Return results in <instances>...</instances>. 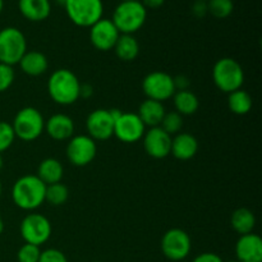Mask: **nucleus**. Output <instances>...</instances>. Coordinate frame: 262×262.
<instances>
[{
    "label": "nucleus",
    "mask_w": 262,
    "mask_h": 262,
    "mask_svg": "<svg viewBox=\"0 0 262 262\" xmlns=\"http://www.w3.org/2000/svg\"><path fill=\"white\" fill-rule=\"evenodd\" d=\"M94 262H100V261H94Z\"/></svg>",
    "instance_id": "obj_45"
},
{
    "label": "nucleus",
    "mask_w": 262,
    "mask_h": 262,
    "mask_svg": "<svg viewBox=\"0 0 262 262\" xmlns=\"http://www.w3.org/2000/svg\"><path fill=\"white\" fill-rule=\"evenodd\" d=\"M3 8H4V0H0V14L3 12Z\"/></svg>",
    "instance_id": "obj_41"
},
{
    "label": "nucleus",
    "mask_w": 262,
    "mask_h": 262,
    "mask_svg": "<svg viewBox=\"0 0 262 262\" xmlns=\"http://www.w3.org/2000/svg\"><path fill=\"white\" fill-rule=\"evenodd\" d=\"M227 262H239L238 260H230V261H227Z\"/></svg>",
    "instance_id": "obj_44"
},
{
    "label": "nucleus",
    "mask_w": 262,
    "mask_h": 262,
    "mask_svg": "<svg viewBox=\"0 0 262 262\" xmlns=\"http://www.w3.org/2000/svg\"><path fill=\"white\" fill-rule=\"evenodd\" d=\"M173 101L176 112L181 114L182 117L194 114L200 107L199 97L189 90L176 91V94L173 95Z\"/></svg>",
    "instance_id": "obj_25"
},
{
    "label": "nucleus",
    "mask_w": 262,
    "mask_h": 262,
    "mask_svg": "<svg viewBox=\"0 0 262 262\" xmlns=\"http://www.w3.org/2000/svg\"><path fill=\"white\" fill-rule=\"evenodd\" d=\"M15 78V72L12 66L0 63V92H5L10 89Z\"/></svg>",
    "instance_id": "obj_32"
},
{
    "label": "nucleus",
    "mask_w": 262,
    "mask_h": 262,
    "mask_svg": "<svg viewBox=\"0 0 262 262\" xmlns=\"http://www.w3.org/2000/svg\"><path fill=\"white\" fill-rule=\"evenodd\" d=\"M12 127L15 138L31 142L37 140L45 130V119L40 110L33 106H26L15 114Z\"/></svg>",
    "instance_id": "obj_5"
},
{
    "label": "nucleus",
    "mask_w": 262,
    "mask_h": 262,
    "mask_svg": "<svg viewBox=\"0 0 262 262\" xmlns=\"http://www.w3.org/2000/svg\"><path fill=\"white\" fill-rule=\"evenodd\" d=\"M94 92L92 87L90 84H82L81 83V91H79V97H90Z\"/></svg>",
    "instance_id": "obj_38"
},
{
    "label": "nucleus",
    "mask_w": 262,
    "mask_h": 262,
    "mask_svg": "<svg viewBox=\"0 0 262 262\" xmlns=\"http://www.w3.org/2000/svg\"><path fill=\"white\" fill-rule=\"evenodd\" d=\"M174 79V86H176L177 91H183V90H188L189 87V79L186 76H177Z\"/></svg>",
    "instance_id": "obj_36"
},
{
    "label": "nucleus",
    "mask_w": 262,
    "mask_h": 262,
    "mask_svg": "<svg viewBox=\"0 0 262 262\" xmlns=\"http://www.w3.org/2000/svg\"><path fill=\"white\" fill-rule=\"evenodd\" d=\"M113 50L115 51V55L123 61H132L140 54V43L137 38L133 35H124L120 33L119 38L115 42Z\"/></svg>",
    "instance_id": "obj_23"
},
{
    "label": "nucleus",
    "mask_w": 262,
    "mask_h": 262,
    "mask_svg": "<svg viewBox=\"0 0 262 262\" xmlns=\"http://www.w3.org/2000/svg\"><path fill=\"white\" fill-rule=\"evenodd\" d=\"M164 256L170 261H182L188 257L192 250V241L188 233L179 228H173L164 233L160 243Z\"/></svg>",
    "instance_id": "obj_9"
},
{
    "label": "nucleus",
    "mask_w": 262,
    "mask_h": 262,
    "mask_svg": "<svg viewBox=\"0 0 262 262\" xmlns=\"http://www.w3.org/2000/svg\"><path fill=\"white\" fill-rule=\"evenodd\" d=\"M40 255L41 250L38 246L25 243V245L18 250L17 260L18 262H38V260H40Z\"/></svg>",
    "instance_id": "obj_30"
},
{
    "label": "nucleus",
    "mask_w": 262,
    "mask_h": 262,
    "mask_svg": "<svg viewBox=\"0 0 262 262\" xmlns=\"http://www.w3.org/2000/svg\"><path fill=\"white\" fill-rule=\"evenodd\" d=\"M165 113L166 112L163 102L155 101V100L151 99H146L145 101H142V104L140 105V107H138L137 115L140 117V119L142 120L145 127L154 128L160 125Z\"/></svg>",
    "instance_id": "obj_21"
},
{
    "label": "nucleus",
    "mask_w": 262,
    "mask_h": 262,
    "mask_svg": "<svg viewBox=\"0 0 262 262\" xmlns=\"http://www.w3.org/2000/svg\"><path fill=\"white\" fill-rule=\"evenodd\" d=\"M45 130L53 140L66 141L73 137L74 122L67 114H54L45 122Z\"/></svg>",
    "instance_id": "obj_17"
},
{
    "label": "nucleus",
    "mask_w": 262,
    "mask_h": 262,
    "mask_svg": "<svg viewBox=\"0 0 262 262\" xmlns=\"http://www.w3.org/2000/svg\"><path fill=\"white\" fill-rule=\"evenodd\" d=\"M67 158L74 166H86L94 161L97 154L96 141L87 135L73 136L67 145Z\"/></svg>",
    "instance_id": "obj_11"
},
{
    "label": "nucleus",
    "mask_w": 262,
    "mask_h": 262,
    "mask_svg": "<svg viewBox=\"0 0 262 262\" xmlns=\"http://www.w3.org/2000/svg\"><path fill=\"white\" fill-rule=\"evenodd\" d=\"M18 8L20 14L31 22L45 20L51 13L50 0H19Z\"/></svg>",
    "instance_id": "obj_19"
},
{
    "label": "nucleus",
    "mask_w": 262,
    "mask_h": 262,
    "mask_svg": "<svg viewBox=\"0 0 262 262\" xmlns=\"http://www.w3.org/2000/svg\"><path fill=\"white\" fill-rule=\"evenodd\" d=\"M2 193H3V183L2 181H0V197H2Z\"/></svg>",
    "instance_id": "obj_42"
},
{
    "label": "nucleus",
    "mask_w": 262,
    "mask_h": 262,
    "mask_svg": "<svg viewBox=\"0 0 262 262\" xmlns=\"http://www.w3.org/2000/svg\"><path fill=\"white\" fill-rule=\"evenodd\" d=\"M27 51V40L20 30L5 27L0 30V63L15 66Z\"/></svg>",
    "instance_id": "obj_7"
},
{
    "label": "nucleus",
    "mask_w": 262,
    "mask_h": 262,
    "mask_svg": "<svg viewBox=\"0 0 262 262\" xmlns=\"http://www.w3.org/2000/svg\"><path fill=\"white\" fill-rule=\"evenodd\" d=\"M147 18V9L140 0L136 2H122L117 5L113 13L112 22L124 35H133L142 28Z\"/></svg>",
    "instance_id": "obj_3"
},
{
    "label": "nucleus",
    "mask_w": 262,
    "mask_h": 262,
    "mask_svg": "<svg viewBox=\"0 0 262 262\" xmlns=\"http://www.w3.org/2000/svg\"><path fill=\"white\" fill-rule=\"evenodd\" d=\"M192 262H224L219 255L212 252H205L193 258Z\"/></svg>",
    "instance_id": "obj_35"
},
{
    "label": "nucleus",
    "mask_w": 262,
    "mask_h": 262,
    "mask_svg": "<svg viewBox=\"0 0 262 262\" xmlns=\"http://www.w3.org/2000/svg\"><path fill=\"white\" fill-rule=\"evenodd\" d=\"M36 176L45 186L59 183V182H61V178L64 176V168L60 161L56 160V159H43L40 165H38Z\"/></svg>",
    "instance_id": "obj_22"
},
{
    "label": "nucleus",
    "mask_w": 262,
    "mask_h": 262,
    "mask_svg": "<svg viewBox=\"0 0 262 262\" xmlns=\"http://www.w3.org/2000/svg\"><path fill=\"white\" fill-rule=\"evenodd\" d=\"M46 186L37 176L20 177L12 187V200L17 207L25 211H33L45 202Z\"/></svg>",
    "instance_id": "obj_1"
},
{
    "label": "nucleus",
    "mask_w": 262,
    "mask_h": 262,
    "mask_svg": "<svg viewBox=\"0 0 262 262\" xmlns=\"http://www.w3.org/2000/svg\"><path fill=\"white\" fill-rule=\"evenodd\" d=\"M15 140L14 130L10 123L0 120V154L7 151Z\"/></svg>",
    "instance_id": "obj_31"
},
{
    "label": "nucleus",
    "mask_w": 262,
    "mask_h": 262,
    "mask_svg": "<svg viewBox=\"0 0 262 262\" xmlns=\"http://www.w3.org/2000/svg\"><path fill=\"white\" fill-rule=\"evenodd\" d=\"M159 127L170 136L178 135L181 132L182 127H183V117L177 112L165 113Z\"/></svg>",
    "instance_id": "obj_29"
},
{
    "label": "nucleus",
    "mask_w": 262,
    "mask_h": 262,
    "mask_svg": "<svg viewBox=\"0 0 262 262\" xmlns=\"http://www.w3.org/2000/svg\"><path fill=\"white\" fill-rule=\"evenodd\" d=\"M142 90L147 99L160 102L173 97L177 91L173 77L161 71L148 73L142 81Z\"/></svg>",
    "instance_id": "obj_10"
},
{
    "label": "nucleus",
    "mask_w": 262,
    "mask_h": 262,
    "mask_svg": "<svg viewBox=\"0 0 262 262\" xmlns=\"http://www.w3.org/2000/svg\"><path fill=\"white\" fill-rule=\"evenodd\" d=\"M18 64H19L23 73L31 77L42 76L49 68V60L45 54L36 50L26 51Z\"/></svg>",
    "instance_id": "obj_20"
},
{
    "label": "nucleus",
    "mask_w": 262,
    "mask_h": 262,
    "mask_svg": "<svg viewBox=\"0 0 262 262\" xmlns=\"http://www.w3.org/2000/svg\"><path fill=\"white\" fill-rule=\"evenodd\" d=\"M3 166H4V160H3V156L2 154H0V170L3 169Z\"/></svg>",
    "instance_id": "obj_40"
},
{
    "label": "nucleus",
    "mask_w": 262,
    "mask_h": 262,
    "mask_svg": "<svg viewBox=\"0 0 262 262\" xmlns=\"http://www.w3.org/2000/svg\"><path fill=\"white\" fill-rule=\"evenodd\" d=\"M38 262H68V258L61 251L56 248H48L45 251H41Z\"/></svg>",
    "instance_id": "obj_33"
},
{
    "label": "nucleus",
    "mask_w": 262,
    "mask_h": 262,
    "mask_svg": "<svg viewBox=\"0 0 262 262\" xmlns=\"http://www.w3.org/2000/svg\"><path fill=\"white\" fill-rule=\"evenodd\" d=\"M207 12L211 13L215 18L224 19L229 17L234 9L233 0H207Z\"/></svg>",
    "instance_id": "obj_28"
},
{
    "label": "nucleus",
    "mask_w": 262,
    "mask_h": 262,
    "mask_svg": "<svg viewBox=\"0 0 262 262\" xmlns=\"http://www.w3.org/2000/svg\"><path fill=\"white\" fill-rule=\"evenodd\" d=\"M199 151V141L191 133H178L171 138L170 154L178 160H189Z\"/></svg>",
    "instance_id": "obj_18"
},
{
    "label": "nucleus",
    "mask_w": 262,
    "mask_h": 262,
    "mask_svg": "<svg viewBox=\"0 0 262 262\" xmlns=\"http://www.w3.org/2000/svg\"><path fill=\"white\" fill-rule=\"evenodd\" d=\"M192 13H193L196 17L202 18L207 14V3L204 0H196L194 4L192 5Z\"/></svg>",
    "instance_id": "obj_34"
},
{
    "label": "nucleus",
    "mask_w": 262,
    "mask_h": 262,
    "mask_svg": "<svg viewBox=\"0 0 262 262\" xmlns=\"http://www.w3.org/2000/svg\"><path fill=\"white\" fill-rule=\"evenodd\" d=\"M69 197V189L61 182L46 186L45 201H48L51 206H61L67 202Z\"/></svg>",
    "instance_id": "obj_27"
},
{
    "label": "nucleus",
    "mask_w": 262,
    "mask_h": 262,
    "mask_svg": "<svg viewBox=\"0 0 262 262\" xmlns=\"http://www.w3.org/2000/svg\"><path fill=\"white\" fill-rule=\"evenodd\" d=\"M122 2H136V0H122Z\"/></svg>",
    "instance_id": "obj_43"
},
{
    "label": "nucleus",
    "mask_w": 262,
    "mask_h": 262,
    "mask_svg": "<svg viewBox=\"0 0 262 262\" xmlns=\"http://www.w3.org/2000/svg\"><path fill=\"white\" fill-rule=\"evenodd\" d=\"M143 148L152 159H164L170 155L171 136L160 127H154L143 135Z\"/></svg>",
    "instance_id": "obj_15"
},
{
    "label": "nucleus",
    "mask_w": 262,
    "mask_h": 262,
    "mask_svg": "<svg viewBox=\"0 0 262 262\" xmlns=\"http://www.w3.org/2000/svg\"><path fill=\"white\" fill-rule=\"evenodd\" d=\"M3 232H4V222H3V219L0 217V235H2Z\"/></svg>",
    "instance_id": "obj_39"
},
{
    "label": "nucleus",
    "mask_w": 262,
    "mask_h": 262,
    "mask_svg": "<svg viewBox=\"0 0 262 262\" xmlns=\"http://www.w3.org/2000/svg\"><path fill=\"white\" fill-rule=\"evenodd\" d=\"M235 256L239 262H262V239L255 233L239 235L235 245Z\"/></svg>",
    "instance_id": "obj_16"
},
{
    "label": "nucleus",
    "mask_w": 262,
    "mask_h": 262,
    "mask_svg": "<svg viewBox=\"0 0 262 262\" xmlns=\"http://www.w3.org/2000/svg\"><path fill=\"white\" fill-rule=\"evenodd\" d=\"M212 79L220 91L230 94L242 89L245 82V71L233 58H222L212 68Z\"/></svg>",
    "instance_id": "obj_4"
},
{
    "label": "nucleus",
    "mask_w": 262,
    "mask_h": 262,
    "mask_svg": "<svg viewBox=\"0 0 262 262\" xmlns=\"http://www.w3.org/2000/svg\"><path fill=\"white\" fill-rule=\"evenodd\" d=\"M228 107L235 115H246L252 109V97L245 90L239 89L228 94Z\"/></svg>",
    "instance_id": "obj_26"
},
{
    "label": "nucleus",
    "mask_w": 262,
    "mask_h": 262,
    "mask_svg": "<svg viewBox=\"0 0 262 262\" xmlns=\"http://www.w3.org/2000/svg\"><path fill=\"white\" fill-rule=\"evenodd\" d=\"M141 3L143 4V7L147 9V8H150V9H156V8H160L161 5L165 3V0H140Z\"/></svg>",
    "instance_id": "obj_37"
},
{
    "label": "nucleus",
    "mask_w": 262,
    "mask_h": 262,
    "mask_svg": "<svg viewBox=\"0 0 262 262\" xmlns=\"http://www.w3.org/2000/svg\"><path fill=\"white\" fill-rule=\"evenodd\" d=\"M204 2H207V0H204Z\"/></svg>",
    "instance_id": "obj_46"
},
{
    "label": "nucleus",
    "mask_w": 262,
    "mask_h": 262,
    "mask_svg": "<svg viewBox=\"0 0 262 262\" xmlns=\"http://www.w3.org/2000/svg\"><path fill=\"white\" fill-rule=\"evenodd\" d=\"M69 19L79 27H91L104 14L102 0H64Z\"/></svg>",
    "instance_id": "obj_6"
},
{
    "label": "nucleus",
    "mask_w": 262,
    "mask_h": 262,
    "mask_svg": "<svg viewBox=\"0 0 262 262\" xmlns=\"http://www.w3.org/2000/svg\"><path fill=\"white\" fill-rule=\"evenodd\" d=\"M119 36L120 33L114 23L112 22V19H106V18H101L90 27V40L96 50H113Z\"/></svg>",
    "instance_id": "obj_14"
},
{
    "label": "nucleus",
    "mask_w": 262,
    "mask_h": 262,
    "mask_svg": "<svg viewBox=\"0 0 262 262\" xmlns=\"http://www.w3.org/2000/svg\"><path fill=\"white\" fill-rule=\"evenodd\" d=\"M230 225L234 229V232L239 235L253 233V229L256 227L255 214L246 207L237 209L230 217Z\"/></svg>",
    "instance_id": "obj_24"
},
{
    "label": "nucleus",
    "mask_w": 262,
    "mask_h": 262,
    "mask_svg": "<svg viewBox=\"0 0 262 262\" xmlns=\"http://www.w3.org/2000/svg\"><path fill=\"white\" fill-rule=\"evenodd\" d=\"M19 230L25 243L40 247L41 245L50 239L53 228H51L50 220L43 216L42 214L31 212L23 217V220L20 222Z\"/></svg>",
    "instance_id": "obj_8"
},
{
    "label": "nucleus",
    "mask_w": 262,
    "mask_h": 262,
    "mask_svg": "<svg viewBox=\"0 0 262 262\" xmlns=\"http://www.w3.org/2000/svg\"><path fill=\"white\" fill-rule=\"evenodd\" d=\"M115 119L107 109H96L87 117L86 129L94 141H106L114 136Z\"/></svg>",
    "instance_id": "obj_13"
},
{
    "label": "nucleus",
    "mask_w": 262,
    "mask_h": 262,
    "mask_svg": "<svg viewBox=\"0 0 262 262\" xmlns=\"http://www.w3.org/2000/svg\"><path fill=\"white\" fill-rule=\"evenodd\" d=\"M146 127L137 113H120L114 123V136L124 143H135L143 137Z\"/></svg>",
    "instance_id": "obj_12"
},
{
    "label": "nucleus",
    "mask_w": 262,
    "mask_h": 262,
    "mask_svg": "<svg viewBox=\"0 0 262 262\" xmlns=\"http://www.w3.org/2000/svg\"><path fill=\"white\" fill-rule=\"evenodd\" d=\"M81 82L69 69H58L53 72L48 81V92L51 100L58 105H72L79 99Z\"/></svg>",
    "instance_id": "obj_2"
}]
</instances>
